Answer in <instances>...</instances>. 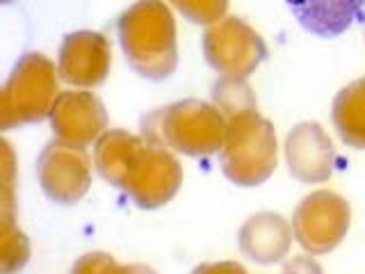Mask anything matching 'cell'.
<instances>
[{"label":"cell","instance_id":"52a82bcc","mask_svg":"<svg viewBox=\"0 0 365 274\" xmlns=\"http://www.w3.org/2000/svg\"><path fill=\"white\" fill-rule=\"evenodd\" d=\"M351 208L347 199L331 190L304 197L292 215V233L308 254H327L347 235Z\"/></svg>","mask_w":365,"mask_h":274},{"label":"cell","instance_id":"7a4b0ae2","mask_svg":"<svg viewBox=\"0 0 365 274\" xmlns=\"http://www.w3.org/2000/svg\"><path fill=\"white\" fill-rule=\"evenodd\" d=\"M119 41L125 60L148 80L176 71V21L163 0H137L119 19Z\"/></svg>","mask_w":365,"mask_h":274},{"label":"cell","instance_id":"5b68a950","mask_svg":"<svg viewBox=\"0 0 365 274\" xmlns=\"http://www.w3.org/2000/svg\"><path fill=\"white\" fill-rule=\"evenodd\" d=\"M57 98L55 64L41 53H26L14 64L0 101V128L37 123L51 117Z\"/></svg>","mask_w":365,"mask_h":274},{"label":"cell","instance_id":"8fae6325","mask_svg":"<svg viewBox=\"0 0 365 274\" xmlns=\"http://www.w3.org/2000/svg\"><path fill=\"white\" fill-rule=\"evenodd\" d=\"M110 62H112L110 41L101 32L80 30L64 37L57 73L68 85L96 87L108 78Z\"/></svg>","mask_w":365,"mask_h":274},{"label":"cell","instance_id":"ac0fdd59","mask_svg":"<svg viewBox=\"0 0 365 274\" xmlns=\"http://www.w3.org/2000/svg\"><path fill=\"white\" fill-rule=\"evenodd\" d=\"M123 270V268H119V265H114L112 263V258L110 256H106V254H91V256H87V258H83L76 265V270Z\"/></svg>","mask_w":365,"mask_h":274},{"label":"cell","instance_id":"2e32d148","mask_svg":"<svg viewBox=\"0 0 365 274\" xmlns=\"http://www.w3.org/2000/svg\"><path fill=\"white\" fill-rule=\"evenodd\" d=\"M212 101L226 119L233 117V114H240V112L256 110V96H254V91H251V87L247 85L245 78L222 76L212 85Z\"/></svg>","mask_w":365,"mask_h":274},{"label":"cell","instance_id":"d6986e66","mask_svg":"<svg viewBox=\"0 0 365 274\" xmlns=\"http://www.w3.org/2000/svg\"><path fill=\"white\" fill-rule=\"evenodd\" d=\"M3 3H11V0H3Z\"/></svg>","mask_w":365,"mask_h":274},{"label":"cell","instance_id":"277c9868","mask_svg":"<svg viewBox=\"0 0 365 274\" xmlns=\"http://www.w3.org/2000/svg\"><path fill=\"white\" fill-rule=\"evenodd\" d=\"M224 176L240 188L265 183L277 167V133L258 110H247L226 119V135L220 148Z\"/></svg>","mask_w":365,"mask_h":274},{"label":"cell","instance_id":"ba28073f","mask_svg":"<svg viewBox=\"0 0 365 274\" xmlns=\"http://www.w3.org/2000/svg\"><path fill=\"white\" fill-rule=\"evenodd\" d=\"M37 176L51 201L71 206L83 199L91 186V160L83 146L57 140L46 144L39 153Z\"/></svg>","mask_w":365,"mask_h":274},{"label":"cell","instance_id":"3957f363","mask_svg":"<svg viewBox=\"0 0 365 274\" xmlns=\"http://www.w3.org/2000/svg\"><path fill=\"white\" fill-rule=\"evenodd\" d=\"M142 135L192 158L212 156L222 148L226 117L217 106L197 98L176 101L142 117Z\"/></svg>","mask_w":365,"mask_h":274},{"label":"cell","instance_id":"9a60e30c","mask_svg":"<svg viewBox=\"0 0 365 274\" xmlns=\"http://www.w3.org/2000/svg\"><path fill=\"white\" fill-rule=\"evenodd\" d=\"M0 272H16L30 258V245L26 233L21 231L14 222V201L3 203V215H0Z\"/></svg>","mask_w":365,"mask_h":274},{"label":"cell","instance_id":"e0dca14e","mask_svg":"<svg viewBox=\"0 0 365 274\" xmlns=\"http://www.w3.org/2000/svg\"><path fill=\"white\" fill-rule=\"evenodd\" d=\"M182 16L199 26H212L224 19L228 9V0H169Z\"/></svg>","mask_w":365,"mask_h":274},{"label":"cell","instance_id":"8992f818","mask_svg":"<svg viewBox=\"0 0 365 274\" xmlns=\"http://www.w3.org/2000/svg\"><path fill=\"white\" fill-rule=\"evenodd\" d=\"M203 55L222 76L249 78L267 57L260 34L237 16H224L205 30Z\"/></svg>","mask_w":365,"mask_h":274},{"label":"cell","instance_id":"4fadbf2b","mask_svg":"<svg viewBox=\"0 0 365 274\" xmlns=\"http://www.w3.org/2000/svg\"><path fill=\"white\" fill-rule=\"evenodd\" d=\"M302 28L315 37L334 39L359 21L365 0H285Z\"/></svg>","mask_w":365,"mask_h":274},{"label":"cell","instance_id":"6da1fadb","mask_svg":"<svg viewBox=\"0 0 365 274\" xmlns=\"http://www.w3.org/2000/svg\"><path fill=\"white\" fill-rule=\"evenodd\" d=\"M94 165L103 178L146 210L169 203L182 183L180 163L167 146L125 131H108L98 137Z\"/></svg>","mask_w":365,"mask_h":274},{"label":"cell","instance_id":"5bb4252c","mask_svg":"<svg viewBox=\"0 0 365 274\" xmlns=\"http://www.w3.org/2000/svg\"><path fill=\"white\" fill-rule=\"evenodd\" d=\"M334 126L347 146L365 148V78L338 91L334 101Z\"/></svg>","mask_w":365,"mask_h":274},{"label":"cell","instance_id":"30bf717a","mask_svg":"<svg viewBox=\"0 0 365 274\" xmlns=\"http://www.w3.org/2000/svg\"><path fill=\"white\" fill-rule=\"evenodd\" d=\"M336 148L317 121L297 123L285 137V163L302 183H324L336 169Z\"/></svg>","mask_w":365,"mask_h":274},{"label":"cell","instance_id":"7c38bea8","mask_svg":"<svg viewBox=\"0 0 365 274\" xmlns=\"http://www.w3.org/2000/svg\"><path fill=\"white\" fill-rule=\"evenodd\" d=\"M292 243V226L279 213H258L242 224L237 233V247L260 265H272L288 256Z\"/></svg>","mask_w":365,"mask_h":274},{"label":"cell","instance_id":"9c48e42d","mask_svg":"<svg viewBox=\"0 0 365 274\" xmlns=\"http://www.w3.org/2000/svg\"><path fill=\"white\" fill-rule=\"evenodd\" d=\"M51 126L60 142L85 148L108 128V114L91 91H62L53 103Z\"/></svg>","mask_w":365,"mask_h":274}]
</instances>
